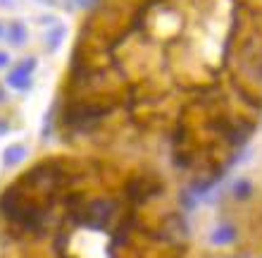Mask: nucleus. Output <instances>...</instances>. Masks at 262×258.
Segmentation results:
<instances>
[{
    "instance_id": "1",
    "label": "nucleus",
    "mask_w": 262,
    "mask_h": 258,
    "mask_svg": "<svg viewBox=\"0 0 262 258\" xmlns=\"http://www.w3.org/2000/svg\"><path fill=\"white\" fill-rule=\"evenodd\" d=\"M36 57H27V60H21L17 67H14L10 74H7V86L14 91H29L31 89V74L36 70Z\"/></svg>"
},
{
    "instance_id": "10",
    "label": "nucleus",
    "mask_w": 262,
    "mask_h": 258,
    "mask_svg": "<svg viewBox=\"0 0 262 258\" xmlns=\"http://www.w3.org/2000/svg\"><path fill=\"white\" fill-rule=\"evenodd\" d=\"M76 3H79V5H81V7H89L91 3H96V0H76Z\"/></svg>"
},
{
    "instance_id": "4",
    "label": "nucleus",
    "mask_w": 262,
    "mask_h": 258,
    "mask_svg": "<svg viewBox=\"0 0 262 258\" xmlns=\"http://www.w3.org/2000/svg\"><path fill=\"white\" fill-rule=\"evenodd\" d=\"M27 27L21 24V22H10L7 24V31H5V38L12 46H24V41H27Z\"/></svg>"
},
{
    "instance_id": "5",
    "label": "nucleus",
    "mask_w": 262,
    "mask_h": 258,
    "mask_svg": "<svg viewBox=\"0 0 262 258\" xmlns=\"http://www.w3.org/2000/svg\"><path fill=\"white\" fill-rule=\"evenodd\" d=\"M62 41H64V27H62V24H55V27L46 34V43H48V46H46V50H48V53H55V50L60 48V43H62Z\"/></svg>"
},
{
    "instance_id": "8",
    "label": "nucleus",
    "mask_w": 262,
    "mask_h": 258,
    "mask_svg": "<svg viewBox=\"0 0 262 258\" xmlns=\"http://www.w3.org/2000/svg\"><path fill=\"white\" fill-rule=\"evenodd\" d=\"M10 132V125H7L5 120H0V136H3V134H7Z\"/></svg>"
},
{
    "instance_id": "6",
    "label": "nucleus",
    "mask_w": 262,
    "mask_h": 258,
    "mask_svg": "<svg viewBox=\"0 0 262 258\" xmlns=\"http://www.w3.org/2000/svg\"><path fill=\"white\" fill-rule=\"evenodd\" d=\"M250 194H253V184H250L248 180H236V184H234V196L236 199L246 201Z\"/></svg>"
},
{
    "instance_id": "9",
    "label": "nucleus",
    "mask_w": 262,
    "mask_h": 258,
    "mask_svg": "<svg viewBox=\"0 0 262 258\" xmlns=\"http://www.w3.org/2000/svg\"><path fill=\"white\" fill-rule=\"evenodd\" d=\"M38 3H43V5H50V7L57 5V0H38Z\"/></svg>"
},
{
    "instance_id": "12",
    "label": "nucleus",
    "mask_w": 262,
    "mask_h": 258,
    "mask_svg": "<svg viewBox=\"0 0 262 258\" xmlns=\"http://www.w3.org/2000/svg\"><path fill=\"white\" fill-rule=\"evenodd\" d=\"M0 36H3V27H0Z\"/></svg>"
},
{
    "instance_id": "11",
    "label": "nucleus",
    "mask_w": 262,
    "mask_h": 258,
    "mask_svg": "<svg viewBox=\"0 0 262 258\" xmlns=\"http://www.w3.org/2000/svg\"><path fill=\"white\" fill-rule=\"evenodd\" d=\"M3 101H5V93H3V89H0V103H3Z\"/></svg>"
},
{
    "instance_id": "2",
    "label": "nucleus",
    "mask_w": 262,
    "mask_h": 258,
    "mask_svg": "<svg viewBox=\"0 0 262 258\" xmlns=\"http://www.w3.org/2000/svg\"><path fill=\"white\" fill-rule=\"evenodd\" d=\"M234 242H236V227L229 223L217 225L212 230V234H210V244L214 246H227V244H234Z\"/></svg>"
},
{
    "instance_id": "7",
    "label": "nucleus",
    "mask_w": 262,
    "mask_h": 258,
    "mask_svg": "<svg viewBox=\"0 0 262 258\" xmlns=\"http://www.w3.org/2000/svg\"><path fill=\"white\" fill-rule=\"evenodd\" d=\"M10 63H12V60H10V53H3V50H0V70L7 67Z\"/></svg>"
},
{
    "instance_id": "3",
    "label": "nucleus",
    "mask_w": 262,
    "mask_h": 258,
    "mask_svg": "<svg viewBox=\"0 0 262 258\" xmlns=\"http://www.w3.org/2000/svg\"><path fill=\"white\" fill-rule=\"evenodd\" d=\"M24 158H27V146H21V144H12V146H7L5 151H3V165H5V168L19 165Z\"/></svg>"
}]
</instances>
